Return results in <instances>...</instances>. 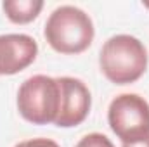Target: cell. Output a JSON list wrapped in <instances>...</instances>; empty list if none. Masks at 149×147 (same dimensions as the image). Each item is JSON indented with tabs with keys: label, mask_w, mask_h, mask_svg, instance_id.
<instances>
[{
	"label": "cell",
	"mask_w": 149,
	"mask_h": 147,
	"mask_svg": "<svg viewBox=\"0 0 149 147\" xmlns=\"http://www.w3.org/2000/svg\"><path fill=\"white\" fill-rule=\"evenodd\" d=\"M14 147H61L56 140L52 139H45V137H37V139H28L23 140L19 144H16Z\"/></svg>",
	"instance_id": "9"
},
{
	"label": "cell",
	"mask_w": 149,
	"mask_h": 147,
	"mask_svg": "<svg viewBox=\"0 0 149 147\" xmlns=\"http://www.w3.org/2000/svg\"><path fill=\"white\" fill-rule=\"evenodd\" d=\"M121 147H149V133L146 137L135 140V142H130V144H123Z\"/></svg>",
	"instance_id": "10"
},
{
	"label": "cell",
	"mask_w": 149,
	"mask_h": 147,
	"mask_svg": "<svg viewBox=\"0 0 149 147\" xmlns=\"http://www.w3.org/2000/svg\"><path fill=\"white\" fill-rule=\"evenodd\" d=\"M61 87V107L56 119V126L59 128H73L81 125L92 107V95L88 87L73 76H59Z\"/></svg>",
	"instance_id": "5"
},
{
	"label": "cell",
	"mask_w": 149,
	"mask_h": 147,
	"mask_svg": "<svg viewBox=\"0 0 149 147\" xmlns=\"http://www.w3.org/2000/svg\"><path fill=\"white\" fill-rule=\"evenodd\" d=\"M142 5H144L146 9H149V2H148V0H146V2H142Z\"/></svg>",
	"instance_id": "11"
},
{
	"label": "cell",
	"mask_w": 149,
	"mask_h": 147,
	"mask_svg": "<svg viewBox=\"0 0 149 147\" xmlns=\"http://www.w3.org/2000/svg\"><path fill=\"white\" fill-rule=\"evenodd\" d=\"M38 55L37 40L26 33L0 35V76H12L30 68Z\"/></svg>",
	"instance_id": "6"
},
{
	"label": "cell",
	"mask_w": 149,
	"mask_h": 147,
	"mask_svg": "<svg viewBox=\"0 0 149 147\" xmlns=\"http://www.w3.org/2000/svg\"><path fill=\"white\" fill-rule=\"evenodd\" d=\"M2 9L7 19L14 24H28L35 21L43 9L42 0H5Z\"/></svg>",
	"instance_id": "7"
},
{
	"label": "cell",
	"mask_w": 149,
	"mask_h": 147,
	"mask_svg": "<svg viewBox=\"0 0 149 147\" xmlns=\"http://www.w3.org/2000/svg\"><path fill=\"white\" fill-rule=\"evenodd\" d=\"M108 123L121 144L135 142L149 133V102L139 94H120L109 104Z\"/></svg>",
	"instance_id": "4"
},
{
	"label": "cell",
	"mask_w": 149,
	"mask_h": 147,
	"mask_svg": "<svg viewBox=\"0 0 149 147\" xmlns=\"http://www.w3.org/2000/svg\"><path fill=\"white\" fill-rule=\"evenodd\" d=\"M43 37L59 54L76 55L85 52L95 37L92 17L74 5H61L49 16Z\"/></svg>",
	"instance_id": "2"
},
{
	"label": "cell",
	"mask_w": 149,
	"mask_h": 147,
	"mask_svg": "<svg viewBox=\"0 0 149 147\" xmlns=\"http://www.w3.org/2000/svg\"><path fill=\"white\" fill-rule=\"evenodd\" d=\"M74 147H114V144L104 133L94 132V133H87L85 137H81Z\"/></svg>",
	"instance_id": "8"
},
{
	"label": "cell",
	"mask_w": 149,
	"mask_h": 147,
	"mask_svg": "<svg viewBox=\"0 0 149 147\" xmlns=\"http://www.w3.org/2000/svg\"><path fill=\"white\" fill-rule=\"evenodd\" d=\"M17 111L33 125H54L61 107L59 80L47 74H33L17 90Z\"/></svg>",
	"instance_id": "3"
},
{
	"label": "cell",
	"mask_w": 149,
	"mask_h": 147,
	"mask_svg": "<svg viewBox=\"0 0 149 147\" xmlns=\"http://www.w3.org/2000/svg\"><path fill=\"white\" fill-rule=\"evenodd\" d=\"M148 49L132 35H114L108 38L99 54V68L111 83L130 85L141 80L148 69Z\"/></svg>",
	"instance_id": "1"
}]
</instances>
